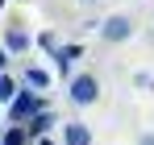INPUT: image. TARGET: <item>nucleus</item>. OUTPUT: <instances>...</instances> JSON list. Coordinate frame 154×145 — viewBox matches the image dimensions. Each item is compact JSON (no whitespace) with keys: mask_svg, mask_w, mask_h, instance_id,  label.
<instances>
[{"mask_svg":"<svg viewBox=\"0 0 154 145\" xmlns=\"http://www.w3.org/2000/svg\"><path fill=\"white\" fill-rule=\"evenodd\" d=\"M67 96H71V104H75V108H92V104L100 99V79H96L92 71L71 75V79H67Z\"/></svg>","mask_w":154,"mask_h":145,"instance_id":"1","label":"nucleus"},{"mask_svg":"<svg viewBox=\"0 0 154 145\" xmlns=\"http://www.w3.org/2000/svg\"><path fill=\"white\" fill-rule=\"evenodd\" d=\"M4 108H8V124H25L29 116H33V112H38V108H46V99L38 96V91H33V87H17V96L8 99V104H4Z\"/></svg>","mask_w":154,"mask_h":145,"instance_id":"2","label":"nucleus"},{"mask_svg":"<svg viewBox=\"0 0 154 145\" xmlns=\"http://www.w3.org/2000/svg\"><path fill=\"white\" fill-rule=\"evenodd\" d=\"M96 29H100V37L108 42V46H121V42H129V37H133V17L112 13V17H104Z\"/></svg>","mask_w":154,"mask_h":145,"instance_id":"3","label":"nucleus"},{"mask_svg":"<svg viewBox=\"0 0 154 145\" xmlns=\"http://www.w3.org/2000/svg\"><path fill=\"white\" fill-rule=\"evenodd\" d=\"M50 124H58V116H54V108L46 104V108H38V112H33V116H29L21 129H25V137H29V141H38V137H46V133H50Z\"/></svg>","mask_w":154,"mask_h":145,"instance_id":"4","label":"nucleus"},{"mask_svg":"<svg viewBox=\"0 0 154 145\" xmlns=\"http://www.w3.org/2000/svg\"><path fill=\"white\" fill-rule=\"evenodd\" d=\"M29 46H33V37H29V29L21 21H13L8 29H4V50H8V54H25Z\"/></svg>","mask_w":154,"mask_h":145,"instance_id":"5","label":"nucleus"},{"mask_svg":"<svg viewBox=\"0 0 154 145\" xmlns=\"http://www.w3.org/2000/svg\"><path fill=\"white\" fill-rule=\"evenodd\" d=\"M50 58H54V67H58V75H67V79H71V75H75V62L83 58V46H58Z\"/></svg>","mask_w":154,"mask_h":145,"instance_id":"6","label":"nucleus"},{"mask_svg":"<svg viewBox=\"0 0 154 145\" xmlns=\"http://www.w3.org/2000/svg\"><path fill=\"white\" fill-rule=\"evenodd\" d=\"M63 145H92V129L83 120H67L63 124Z\"/></svg>","mask_w":154,"mask_h":145,"instance_id":"7","label":"nucleus"},{"mask_svg":"<svg viewBox=\"0 0 154 145\" xmlns=\"http://www.w3.org/2000/svg\"><path fill=\"white\" fill-rule=\"evenodd\" d=\"M25 87L46 91V87H50V71H42V67H25Z\"/></svg>","mask_w":154,"mask_h":145,"instance_id":"8","label":"nucleus"},{"mask_svg":"<svg viewBox=\"0 0 154 145\" xmlns=\"http://www.w3.org/2000/svg\"><path fill=\"white\" fill-rule=\"evenodd\" d=\"M0 145H29V137H25L21 124H8V129L0 133Z\"/></svg>","mask_w":154,"mask_h":145,"instance_id":"9","label":"nucleus"},{"mask_svg":"<svg viewBox=\"0 0 154 145\" xmlns=\"http://www.w3.org/2000/svg\"><path fill=\"white\" fill-rule=\"evenodd\" d=\"M13 96H17V79H13V75H4V71H0V108H4V104H8Z\"/></svg>","mask_w":154,"mask_h":145,"instance_id":"10","label":"nucleus"},{"mask_svg":"<svg viewBox=\"0 0 154 145\" xmlns=\"http://www.w3.org/2000/svg\"><path fill=\"white\" fill-rule=\"evenodd\" d=\"M38 46L46 50V54H54V50H58V33H54V29H46V33H38Z\"/></svg>","mask_w":154,"mask_h":145,"instance_id":"11","label":"nucleus"},{"mask_svg":"<svg viewBox=\"0 0 154 145\" xmlns=\"http://www.w3.org/2000/svg\"><path fill=\"white\" fill-rule=\"evenodd\" d=\"M133 87H142V91H154V75L137 71V75H133Z\"/></svg>","mask_w":154,"mask_h":145,"instance_id":"12","label":"nucleus"},{"mask_svg":"<svg viewBox=\"0 0 154 145\" xmlns=\"http://www.w3.org/2000/svg\"><path fill=\"white\" fill-rule=\"evenodd\" d=\"M137 145H154V133H142V137H137Z\"/></svg>","mask_w":154,"mask_h":145,"instance_id":"13","label":"nucleus"},{"mask_svg":"<svg viewBox=\"0 0 154 145\" xmlns=\"http://www.w3.org/2000/svg\"><path fill=\"white\" fill-rule=\"evenodd\" d=\"M4 67H8V50L0 46V71H4Z\"/></svg>","mask_w":154,"mask_h":145,"instance_id":"14","label":"nucleus"},{"mask_svg":"<svg viewBox=\"0 0 154 145\" xmlns=\"http://www.w3.org/2000/svg\"><path fill=\"white\" fill-rule=\"evenodd\" d=\"M33 145H54V137H38V141H33Z\"/></svg>","mask_w":154,"mask_h":145,"instance_id":"15","label":"nucleus"},{"mask_svg":"<svg viewBox=\"0 0 154 145\" xmlns=\"http://www.w3.org/2000/svg\"><path fill=\"white\" fill-rule=\"evenodd\" d=\"M79 4H100V0H79Z\"/></svg>","mask_w":154,"mask_h":145,"instance_id":"16","label":"nucleus"},{"mask_svg":"<svg viewBox=\"0 0 154 145\" xmlns=\"http://www.w3.org/2000/svg\"><path fill=\"white\" fill-rule=\"evenodd\" d=\"M0 8H4V0H0Z\"/></svg>","mask_w":154,"mask_h":145,"instance_id":"17","label":"nucleus"}]
</instances>
